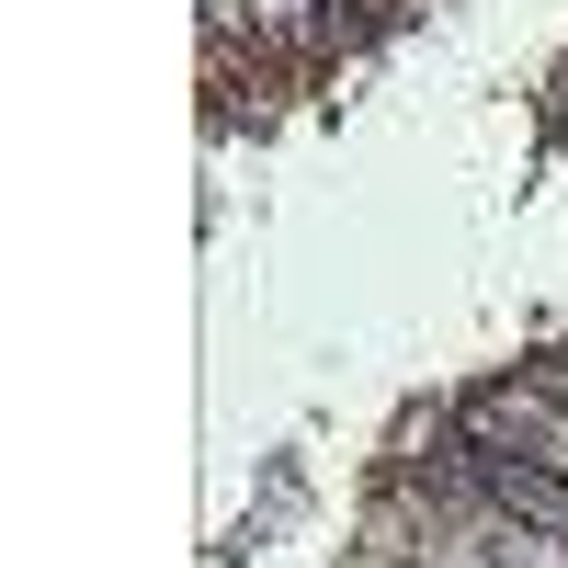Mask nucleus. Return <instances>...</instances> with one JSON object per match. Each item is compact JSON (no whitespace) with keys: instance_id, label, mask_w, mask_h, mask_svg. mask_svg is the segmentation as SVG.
I'll return each mask as SVG.
<instances>
[{"instance_id":"1","label":"nucleus","mask_w":568,"mask_h":568,"mask_svg":"<svg viewBox=\"0 0 568 568\" xmlns=\"http://www.w3.org/2000/svg\"><path fill=\"white\" fill-rule=\"evenodd\" d=\"M466 478H478V500H489V511H511V524H546V535H568V478H557V466L478 444V455H466Z\"/></svg>"}]
</instances>
